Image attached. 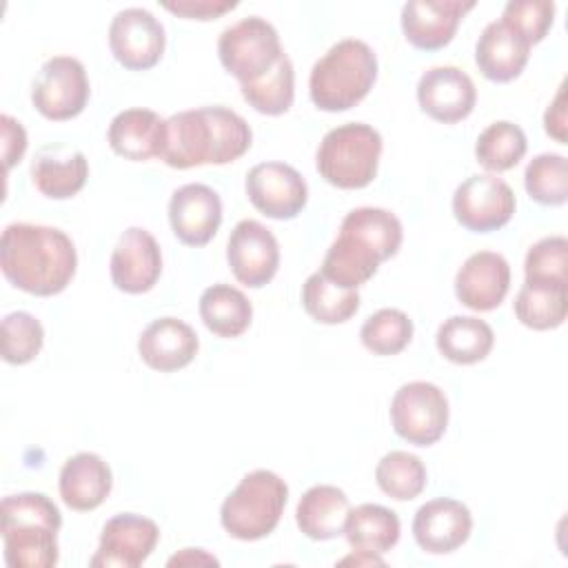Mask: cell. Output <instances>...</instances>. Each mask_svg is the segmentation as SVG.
<instances>
[{
  "label": "cell",
  "instance_id": "8fae6325",
  "mask_svg": "<svg viewBox=\"0 0 568 568\" xmlns=\"http://www.w3.org/2000/svg\"><path fill=\"white\" fill-rule=\"evenodd\" d=\"M166 36L162 22L142 7L118 11L109 24V47L113 58L131 71L155 67L164 53Z\"/></svg>",
  "mask_w": 568,
  "mask_h": 568
},
{
  "label": "cell",
  "instance_id": "ba28073f",
  "mask_svg": "<svg viewBox=\"0 0 568 568\" xmlns=\"http://www.w3.org/2000/svg\"><path fill=\"white\" fill-rule=\"evenodd\" d=\"M446 393L433 382L402 384L390 399L393 430L415 446L435 444L448 426Z\"/></svg>",
  "mask_w": 568,
  "mask_h": 568
},
{
  "label": "cell",
  "instance_id": "ac0fdd59",
  "mask_svg": "<svg viewBox=\"0 0 568 568\" xmlns=\"http://www.w3.org/2000/svg\"><path fill=\"white\" fill-rule=\"evenodd\" d=\"M473 530V515L466 504L437 497L417 508L413 517V537L424 552L446 555L464 546Z\"/></svg>",
  "mask_w": 568,
  "mask_h": 568
},
{
  "label": "cell",
  "instance_id": "e575fe53",
  "mask_svg": "<svg viewBox=\"0 0 568 568\" xmlns=\"http://www.w3.org/2000/svg\"><path fill=\"white\" fill-rule=\"evenodd\" d=\"M426 479L424 462L406 450H390L375 466L377 486L397 501L415 499L426 488Z\"/></svg>",
  "mask_w": 568,
  "mask_h": 568
},
{
  "label": "cell",
  "instance_id": "1f68e13d",
  "mask_svg": "<svg viewBox=\"0 0 568 568\" xmlns=\"http://www.w3.org/2000/svg\"><path fill=\"white\" fill-rule=\"evenodd\" d=\"M302 306L315 322L344 324L357 313L359 293L355 288H342L315 271L302 284Z\"/></svg>",
  "mask_w": 568,
  "mask_h": 568
},
{
  "label": "cell",
  "instance_id": "d6986e66",
  "mask_svg": "<svg viewBox=\"0 0 568 568\" xmlns=\"http://www.w3.org/2000/svg\"><path fill=\"white\" fill-rule=\"evenodd\" d=\"M473 7V0H408L402 7V31L413 47L437 51L453 40L459 20Z\"/></svg>",
  "mask_w": 568,
  "mask_h": 568
},
{
  "label": "cell",
  "instance_id": "4316f807",
  "mask_svg": "<svg viewBox=\"0 0 568 568\" xmlns=\"http://www.w3.org/2000/svg\"><path fill=\"white\" fill-rule=\"evenodd\" d=\"M89 178V162L82 151H64L62 146L42 149L31 164L36 189L51 200L73 197Z\"/></svg>",
  "mask_w": 568,
  "mask_h": 568
},
{
  "label": "cell",
  "instance_id": "484cf974",
  "mask_svg": "<svg viewBox=\"0 0 568 568\" xmlns=\"http://www.w3.org/2000/svg\"><path fill=\"white\" fill-rule=\"evenodd\" d=\"M337 235L348 237L379 262L393 257L404 240L402 222L397 215L379 206H359L348 211L339 224Z\"/></svg>",
  "mask_w": 568,
  "mask_h": 568
},
{
  "label": "cell",
  "instance_id": "4dcf8cb0",
  "mask_svg": "<svg viewBox=\"0 0 568 568\" xmlns=\"http://www.w3.org/2000/svg\"><path fill=\"white\" fill-rule=\"evenodd\" d=\"M568 311V284L524 280L515 297L517 320L532 331H548L564 324Z\"/></svg>",
  "mask_w": 568,
  "mask_h": 568
},
{
  "label": "cell",
  "instance_id": "836d02e7",
  "mask_svg": "<svg viewBox=\"0 0 568 568\" xmlns=\"http://www.w3.org/2000/svg\"><path fill=\"white\" fill-rule=\"evenodd\" d=\"M526 149L528 140L524 129L515 122L497 120L479 133L475 142V158L486 171L501 173L517 166V162L526 155Z\"/></svg>",
  "mask_w": 568,
  "mask_h": 568
},
{
  "label": "cell",
  "instance_id": "e0dca14e",
  "mask_svg": "<svg viewBox=\"0 0 568 568\" xmlns=\"http://www.w3.org/2000/svg\"><path fill=\"white\" fill-rule=\"evenodd\" d=\"M169 222L182 244H209L222 224V200L217 191L200 182L175 189L169 200Z\"/></svg>",
  "mask_w": 568,
  "mask_h": 568
},
{
  "label": "cell",
  "instance_id": "7c38bea8",
  "mask_svg": "<svg viewBox=\"0 0 568 568\" xmlns=\"http://www.w3.org/2000/svg\"><path fill=\"white\" fill-rule=\"evenodd\" d=\"M251 204L273 220H293L308 200L306 180L284 162H260L246 173L244 182Z\"/></svg>",
  "mask_w": 568,
  "mask_h": 568
},
{
  "label": "cell",
  "instance_id": "2e32d148",
  "mask_svg": "<svg viewBox=\"0 0 568 568\" xmlns=\"http://www.w3.org/2000/svg\"><path fill=\"white\" fill-rule=\"evenodd\" d=\"M417 102L433 120L455 124L475 109L477 89L470 75L459 67H430L417 82Z\"/></svg>",
  "mask_w": 568,
  "mask_h": 568
},
{
  "label": "cell",
  "instance_id": "9c48e42d",
  "mask_svg": "<svg viewBox=\"0 0 568 568\" xmlns=\"http://www.w3.org/2000/svg\"><path fill=\"white\" fill-rule=\"evenodd\" d=\"M89 78L84 64L71 55L49 58L31 87L33 106L49 120H71L89 102Z\"/></svg>",
  "mask_w": 568,
  "mask_h": 568
},
{
  "label": "cell",
  "instance_id": "f35d334b",
  "mask_svg": "<svg viewBox=\"0 0 568 568\" xmlns=\"http://www.w3.org/2000/svg\"><path fill=\"white\" fill-rule=\"evenodd\" d=\"M568 264V240L564 235H550L535 242L524 260L526 280L532 282H555L568 284L566 266Z\"/></svg>",
  "mask_w": 568,
  "mask_h": 568
},
{
  "label": "cell",
  "instance_id": "ab89813d",
  "mask_svg": "<svg viewBox=\"0 0 568 568\" xmlns=\"http://www.w3.org/2000/svg\"><path fill=\"white\" fill-rule=\"evenodd\" d=\"M501 22L517 29L530 44L546 38L555 20L552 0H510L501 11Z\"/></svg>",
  "mask_w": 568,
  "mask_h": 568
},
{
  "label": "cell",
  "instance_id": "d6a6232c",
  "mask_svg": "<svg viewBox=\"0 0 568 568\" xmlns=\"http://www.w3.org/2000/svg\"><path fill=\"white\" fill-rule=\"evenodd\" d=\"M244 100L264 115H282L291 109L295 98V71L293 62L286 53L266 71L262 78L253 82L240 84Z\"/></svg>",
  "mask_w": 568,
  "mask_h": 568
},
{
  "label": "cell",
  "instance_id": "ee69618b",
  "mask_svg": "<svg viewBox=\"0 0 568 568\" xmlns=\"http://www.w3.org/2000/svg\"><path fill=\"white\" fill-rule=\"evenodd\" d=\"M182 566V564H217L213 555H206L202 548H184L182 552L173 555L169 559V566Z\"/></svg>",
  "mask_w": 568,
  "mask_h": 568
},
{
  "label": "cell",
  "instance_id": "7bdbcfd3",
  "mask_svg": "<svg viewBox=\"0 0 568 568\" xmlns=\"http://www.w3.org/2000/svg\"><path fill=\"white\" fill-rule=\"evenodd\" d=\"M544 129L550 138H555L559 144H568V118H566V84L561 82L555 98L550 100L546 113H544Z\"/></svg>",
  "mask_w": 568,
  "mask_h": 568
},
{
  "label": "cell",
  "instance_id": "f1b7e54d",
  "mask_svg": "<svg viewBox=\"0 0 568 568\" xmlns=\"http://www.w3.org/2000/svg\"><path fill=\"white\" fill-rule=\"evenodd\" d=\"M437 351L455 364H475L488 357L495 333L488 322L473 315H453L444 320L435 335Z\"/></svg>",
  "mask_w": 568,
  "mask_h": 568
},
{
  "label": "cell",
  "instance_id": "f6af8a7d",
  "mask_svg": "<svg viewBox=\"0 0 568 568\" xmlns=\"http://www.w3.org/2000/svg\"><path fill=\"white\" fill-rule=\"evenodd\" d=\"M339 564H355V566H362V564H366V566H384V559H382L379 555H375V552L355 550L351 557L339 559Z\"/></svg>",
  "mask_w": 568,
  "mask_h": 568
},
{
  "label": "cell",
  "instance_id": "d590c367",
  "mask_svg": "<svg viewBox=\"0 0 568 568\" xmlns=\"http://www.w3.org/2000/svg\"><path fill=\"white\" fill-rule=\"evenodd\" d=\"M528 195L546 206H561L568 200V164L559 153L535 155L524 171Z\"/></svg>",
  "mask_w": 568,
  "mask_h": 568
},
{
  "label": "cell",
  "instance_id": "30bf717a",
  "mask_svg": "<svg viewBox=\"0 0 568 568\" xmlns=\"http://www.w3.org/2000/svg\"><path fill=\"white\" fill-rule=\"evenodd\" d=\"M515 193L495 173H475L453 193L455 220L475 233H490L510 222L515 213Z\"/></svg>",
  "mask_w": 568,
  "mask_h": 568
},
{
  "label": "cell",
  "instance_id": "8992f818",
  "mask_svg": "<svg viewBox=\"0 0 568 568\" xmlns=\"http://www.w3.org/2000/svg\"><path fill=\"white\" fill-rule=\"evenodd\" d=\"M382 146L377 129L364 122H346L322 138L315 169L337 189H364L377 175Z\"/></svg>",
  "mask_w": 568,
  "mask_h": 568
},
{
  "label": "cell",
  "instance_id": "60d3db41",
  "mask_svg": "<svg viewBox=\"0 0 568 568\" xmlns=\"http://www.w3.org/2000/svg\"><path fill=\"white\" fill-rule=\"evenodd\" d=\"M162 7L182 18L213 20V18H220L222 13L235 9L237 2L235 0H175V2H162Z\"/></svg>",
  "mask_w": 568,
  "mask_h": 568
},
{
  "label": "cell",
  "instance_id": "8d00e7d4",
  "mask_svg": "<svg viewBox=\"0 0 568 568\" xmlns=\"http://www.w3.org/2000/svg\"><path fill=\"white\" fill-rule=\"evenodd\" d=\"M359 337L373 355H397L413 339V320L399 308H379L366 317Z\"/></svg>",
  "mask_w": 568,
  "mask_h": 568
},
{
  "label": "cell",
  "instance_id": "ffe728a7",
  "mask_svg": "<svg viewBox=\"0 0 568 568\" xmlns=\"http://www.w3.org/2000/svg\"><path fill=\"white\" fill-rule=\"evenodd\" d=\"M510 288V266L501 253L477 251L455 275V295L470 311L497 308Z\"/></svg>",
  "mask_w": 568,
  "mask_h": 568
},
{
  "label": "cell",
  "instance_id": "b9f144b4",
  "mask_svg": "<svg viewBox=\"0 0 568 568\" xmlns=\"http://www.w3.org/2000/svg\"><path fill=\"white\" fill-rule=\"evenodd\" d=\"M0 129H2V158H4V169L9 171L16 162L22 160L27 151V131L24 126L11 118V115H0Z\"/></svg>",
  "mask_w": 568,
  "mask_h": 568
},
{
  "label": "cell",
  "instance_id": "6da1fadb",
  "mask_svg": "<svg viewBox=\"0 0 568 568\" xmlns=\"http://www.w3.org/2000/svg\"><path fill=\"white\" fill-rule=\"evenodd\" d=\"M0 266L16 288L55 295L71 284L78 253L71 237L55 226L13 222L0 237Z\"/></svg>",
  "mask_w": 568,
  "mask_h": 568
},
{
  "label": "cell",
  "instance_id": "74e56055",
  "mask_svg": "<svg viewBox=\"0 0 568 568\" xmlns=\"http://www.w3.org/2000/svg\"><path fill=\"white\" fill-rule=\"evenodd\" d=\"M44 344V328L27 311H13L2 317V359L9 364L31 362Z\"/></svg>",
  "mask_w": 568,
  "mask_h": 568
},
{
  "label": "cell",
  "instance_id": "7a4b0ae2",
  "mask_svg": "<svg viewBox=\"0 0 568 568\" xmlns=\"http://www.w3.org/2000/svg\"><path fill=\"white\" fill-rule=\"evenodd\" d=\"M253 142L246 120L226 106H200L166 118L164 164L191 169L202 164H229L242 158Z\"/></svg>",
  "mask_w": 568,
  "mask_h": 568
},
{
  "label": "cell",
  "instance_id": "3957f363",
  "mask_svg": "<svg viewBox=\"0 0 568 568\" xmlns=\"http://www.w3.org/2000/svg\"><path fill=\"white\" fill-rule=\"evenodd\" d=\"M0 519L9 568H51L58 564L62 515L44 493L4 497Z\"/></svg>",
  "mask_w": 568,
  "mask_h": 568
},
{
  "label": "cell",
  "instance_id": "5b68a950",
  "mask_svg": "<svg viewBox=\"0 0 568 568\" xmlns=\"http://www.w3.org/2000/svg\"><path fill=\"white\" fill-rule=\"evenodd\" d=\"M286 499L288 486L277 473L266 468L251 470L222 501V528L242 541L262 539L280 524Z\"/></svg>",
  "mask_w": 568,
  "mask_h": 568
},
{
  "label": "cell",
  "instance_id": "7402d4cb",
  "mask_svg": "<svg viewBox=\"0 0 568 568\" xmlns=\"http://www.w3.org/2000/svg\"><path fill=\"white\" fill-rule=\"evenodd\" d=\"M530 42L510 24L495 20L484 27L475 44V62L493 82L515 80L528 64Z\"/></svg>",
  "mask_w": 568,
  "mask_h": 568
},
{
  "label": "cell",
  "instance_id": "4fadbf2b",
  "mask_svg": "<svg viewBox=\"0 0 568 568\" xmlns=\"http://www.w3.org/2000/svg\"><path fill=\"white\" fill-rule=\"evenodd\" d=\"M160 539V528L153 519L135 513H120L111 517L102 532L95 555L89 559L91 568H138L153 552Z\"/></svg>",
  "mask_w": 568,
  "mask_h": 568
},
{
  "label": "cell",
  "instance_id": "52a82bcc",
  "mask_svg": "<svg viewBox=\"0 0 568 568\" xmlns=\"http://www.w3.org/2000/svg\"><path fill=\"white\" fill-rule=\"evenodd\" d=\"M284 53L275 27L260 18L248 16L226 27L217 38V55L222 67L244 82L262 78Z\"/></svg>",
  "mask_w": 568,
  "mask_h": 568
},
{
  "label": "cell",
  "instance_id": "603a6c76",
  "mask_svg": "<svg viewBox=\"0 0 568 568\" xmlns=\"http://www.w3.org/2000/svg\"><path fill=\"white\" fill-rule=\"evenodd\" d=\"M109 144L124 160L144 162L162 158L166 144V120L151 109H124L109 124Z\"/></svg>",
  "mask_w": 568,
  "mask_h": 568
},
{
  "label": "cell",
  "instance_id": "44dd1931",
  "mask_svg": "<svg viewBox=\"0 0 568 568\" xmlns=\"http://www.w3.org/2000/svg\"><path fill=\"white\" fill-rule=\"evenodd\" d=\"M200 339L191 324L178 317L153 320L138 339V353L142 362L160 373H171L189 366L197 355Z\"/></svg>",
  "mask_w": 568,
  "mask_h": 568
},
{
  "label": "cell",
  "instance_id": "5bb4252c",
  "mask_svg": "<svg viewBox=\"0 0 568 568\" xmlns=\"http://www.w3.org/2000/svg\"><path fill=\"white\" fill-rule=\"evenodd\" d=\"M226 260L237 282L251 288L268 284L280 266V246L271 229L257 220H242L226 242Z\"/></svg>",
  "mask_w": 568,
  "mask_h": 568
},
{
  "label": "cell",
  "instance_id": "277c9868",
  "mask_svg": "<svg viewBox=\"0 0 568 568\" xmlns=\"http://www.w3.org/2000/svg\"><path fill=\"white\" fill-rule=\"evenodd\" d=\"M377 80V55L357 38L335 42L311 69L308 93L322 111H346L362 102Z\"/></svg>",
  "mask_w": 568,
  "mask_h": 568
},
{
  "label": "cell",
  "instance_id": "d4e9b609",
  "mask_svg": "<svg viewBox=\"0 0 568 568\" xmlns=\"http://www.w3.org/2000/svg\"><path fill=\"white\" fill-rule=\"evenodd\" d=\"M351 501L346 493L331 484L311 486L297 501L295 521L297 528L315 541H326L344 535Z\"/></svg>",
  "mask_w": 568,
  "mask_h": 568
},
{
  "label": "cell",
  "instance_id": "f546056e",
  "mask_svg": "<svg viewBox=\"0 0 568 568\" xmlns=\"http://www.w3.org/2000/svg\"><path fill=\"white\" fill-rule=\"evenodd\" d=\"M200 317L213 335L237 337L251 326L253 306L240 288L220 282L202 291Z\"/></svg>",
  "mask_w": 568,
  "mask_h": 568
},
{
  "label": "cell",
  "instance_id": "83f0119b",
  "mask_svg": "<svg viewBox=\"0 0 568 568\" xmlns=\"http://www.w3.org/2000/svg\"><path fill=\"white\" fill-rule=\"evenodd\" d=\"M399 517L379 504H359L348 510L344 537L353 550L384 555L399 541Z\"/></svg>",
  "mask_w": 568,
  "mask_h": 568
},
{
  "label": "cell",
  "instance_id": "cb8c5ba5",
  "mask_svg": "<svg viewBox=\"0 0 568 568\" xmlns=\"http://www.w3.org/2000/svg\"><path fill=\"white\" fill-rule=\"evenodd\" d=\"M111 486V468L95 453H78L69 457L58 479L62 501L80 513L98 508L109 497Z\"/></svg>",
  "mask_w": 568,
  "mask_h": 568
},
{
  "label": "cell",
  "instance_id": "9a60e30c",
  "mask_svg": "<svg viewBox=\"0 0 568 568\" xmlns=\"http://www.w3.org/2000/svg\"><path fill=\"white\" fill-rule=\"evenodd\" d=\"M111 280L124 293H146L162 275V251L158 240L142 226H129L111 253Z\"/></svg>",
  "mask_w": 568,
  "mask_h": 568
}]
</instances>
